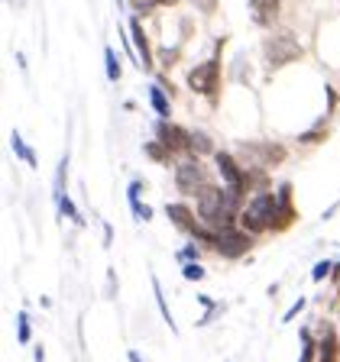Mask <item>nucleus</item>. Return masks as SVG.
Listing matches in <instances>:
<instances>
[{"label": "nucleus", "instance_id": "nucleus-1", "mask_svg": "<svg viewBox=\"0 0 340 362\" xmlns=\"http://www.w3.org/2000/svg\"><path fill=\"white\" fill-rule=\"evenodd\" d=\"M276 211H279V194H272V191L253 194L246 201V207L240 211V230H246V233H266L276 223Z\"/></svg>", "mask_w": 340, "mask_h": 362}, {"label": "nucleus", "instance_id": "nucleus-2", "mask_svg": "<svg viewBox=\"0 0 340 362\" xmlns=\"http://www.w3.org/2000/svg\"><path fill=\"white\" fill-rule=\"evenodd\" d=\"M211 185H214L211 175H208V168H204L198 158L178 162V168H175V188H178L185 197H201Z\"/></svg>", "mask_w": 340, "mask_h": 362}, {"label": "nucleus", "instance_id": "nucleus-3", "mask_svg": "<svg viewBox=\"0 0 340 362\" xmlns=\"http://www.w3.org/2000/svg\"><path fill=\"white\" fill-rule=\"evenodd\" d=\"M263 55L269 68H285L302 59V45H298V39L292 33H276V36H269L263 42Z\"/></svg>", "mask_w": 340, "mask_h": 362}, {"label": "nucleus", "instance_id": "nucleus-4", "mask_svg": "<svg viewBox=\"0 0 340 362\" xmlns=\"http://www.w3.org/2000/svg\"><path fill=\"white\" fill-rule=\"evenodd\" d=\"M188 88L195 90V94H204V98L217 100V94H220V52L191 68L188 71Z\"/></svg>", "mask_w": 340, "mask_h": 362}, {"label": "nucleus", "instance_id": "nucleus-5", "mask_svg": "<svg viewBox=\"0 0 340 362\" xmlns=\"http://www.w3.org/2000/svg\"><path fill=\"white\" fill-rule=\"evenodd\" d=\"M159 143L169 149V156H181V152H191V129H181L175 123H159Z\"/></svg>", "mask_w": 340, "mask_h": 362}, {"label": "nucleus", "instance_id": "nucleus-6", "mask_svg": "<svg viewBox=\"0 0 340 362\" xmlns=\"http://www.w3.org/2000/svg\"><path fill=\"white\" fill-rule=\"evenodd\" d=\"M279 211H276V223H272V230L276 233H282V230H288V226L298 220V211H295L292 204V185H279Z\"/></svg>", "mask_w": 340, "mask_h": 362}, {"label": "nucleus", "instance_id": "nucleus-7", "mask_svg": "<svg viewBox=\"0 0 340 362\" xmlns=\"http://www.w3.org/2000/svg\"><path fill=\"white\" fill-rule=\"evenodd\" d=\"M130 39H133V49H136V62H140L146 71H152V49H149V39H146V30H143V23H140V16L130 20Z\"/></svg>", "mask_w": 340, "mask_h": 362}, {"label": "nucleus", "instance_id": "nucleus-8", "mask_svg": "<svg viewBox=\"0 0 340 362\" xmlns=\"http://www.w3.org/2000/svg\"><path fill=\"white\" fill-rule=\"evenodd\" d=\"M166 214H169V220H172V226H178V230H185V233H195L198 226H201V220H198V214L191 211L188 204H181V201L169 204V207H166Z\"/></svg>", "mask_w": 340, "mask_h": 362}, {"label": "nucleus", "instance_id": "nucleus-9", "mask_svg": "<svg viewBox=\"0 0 340 362\" xmlns=\"http://www.w3.org/2000/svg\"><path fill=\"white\" fill-rule=\"evenodd\" d=\"M249 13L256 26H272L279 20V0H249Z\"/></svg>", "mask_w": 340, "mask_h": 362}, {"label": "nucleus", "instance_id": "nucleus-10", "mask_svg": "<svg viewBox=\"0 0 340 362\" xmlns=\"http://www.w3.org/2000/svg\"><path fill=\"white\" fill-rule=\"evenodd\" d=\"M340 343H337V330L331 324L321 327V339H317V359L321 362H337Z\"/></svg>", "mask_w": 340, "mask_h": 362}, {"label": "nucleus", "instance_id": "nucleus-11", "mask_svg": "<svg viewBox=\"0 0 340 362\" xmlns=\"http://www.w3.org/2000/svg\"><path fill=\"white\" fill-rule=\"evenodd\" d=\"M246 156H249V162H263V168H269V165H279L282 158H285V149H282L279 143L276 146H246Z\"/></svg>", "mask_w": 340, "mask_h": 362}, {"label": "nucleus", "instance_id": "nucleus-12", "mask_svg": "<svg viewBox=\"0 0 340 362\" xmlns=\"http://www.w3.org/2000/svg\"><path fill=\"white\" fill-rule=\"evenodd\" d=\"M149 104H152V110H156L162 120H169V113H172V100H169V90H162L159 84H152V88H149Z\"/></svg>", "mask_w": 340, "mask_h": 362}, {"label": "nucleus", "instance_id": "nucleus-13", "mask_svg": "<svg viewBox=\"0 0 340 362\" xmlns=\"http://www.w3.org/2000/svg\"><path fill=\"white\" fill-rule=\"evenodd\" d=\"M298 339H302V359L298 362H317V343H314V337H311V330H302Z\"/></svg>", "mask_w": 340, "mask_h": 362}, {"label": "nucleus", "instance_id": "nucleus-14", "mask_svg": "<svg viewBox=\"0 0 340 362\" xmlns=\"http://www.w3.org/2000/svg\"><path fill=\"white\" fill-rule=\"evenodd\" d=\"M214 152V143L208 139V133H191V156H211Z\"/></svg>", "mask_w": 340, "mask_h": 362}, {"label": "nucleus", "instance_id": "nucleus-15", "mask_svg": "<svg viewBox=\"0 0 340 362\" xmlns=\"http://www.w3.org/2000/svg\"><path fill=\"white\" fill-rule=\"evenodd\" d=\"M152 291H156V304H159V310H162V320H166V324L172 327V333H175L172 310H169V304H166V294H162V285H159V279H152Z\"/></svg>", "mask_w": 340, "mask_h": 362}, {"label": "nucleus", "instance_id": "nucleus-16", "mask_svg": "<svg viewBox=\"0 0 340 362\" xmlns=\"http://www.w3.org/2000/svg\"><path fill=\"white\" fill-rule=\"evenodd\" d=\"M13 152L23 158V162H26V165H33V168L39 165V162H36V156H33V152H30V146L23 143V136H20V133H13Z\"/></svg>", "mask_w": 340, "mask_h": 362}, {"label": "nucleus", "instance_id": "nucleus-17", "mask_svg": "<svg viewBox=\"0 0 340 362\" xmlns=\"http://www.w3.org/2000/svg\"><path fill=\"white\" fill-rule=\"evenodd\" d=\"M143 149H146V156H149V158H156V162H169V158H172V156H169V149H166V146H162V143H159V139H152V143H146Z\"/></svg>", "mask_w": 340, "mask_h": 362}, {"label": "nucleus", "instance_id": "nucleus-18", "mask_svg": "<svg viewBox=\"0 0 340 362\" xmlns=\"http://www.w3.org/2000/svg\"><path fill=\"white\" fill-rule=\"evenodd\" d=\"M30 317H26V310H20V314H16V339H20V343H30Z\"/></svg>", "mask_w": 340, "mask_h": 362}, {"label": "nucleus", "instance_id": "nucleus-19", "mask_svg": "<svg viewBox=\"0 0 340 362\" xmlns=\"http://www.w3.org/2000/svg\"><path fill=\"white\" fill-rule=\"evenodd\" d=\"M55 201H59L62 217H72L75 223H81V217H78V211H75V204H72V197H68V194H55Z\"/></svg>", "mask_w": 340, "mask_h": 362}, {"label": "nucleus", "instance_id": "nucleus-20", "mask_svg": "<svg viewBox=\"0 0 340 362\" xmlns=\"http://www.w3.org/2000/svg\"><path fill=\"white\" fill-rule=\"evenodd\" d=\"M334 269H337V265H334L331 259H321V262L314 265V272H311V279H314V281H324V279H331V275H334Z\"/></svg>", "mask_w": 340, "mask_h": 362}, {"label": "nucleus", "instance_id": "nucleus-21", "mask_svg": "<svg viewBox=\"0 0 340 362\" xmlns=\"http://www.w3.org/2000/svg\"><path fill=\"white\" fill-rule=\"evenodd\" d=\"M104 62H107V78H110V81H120V75H123V71H120V62H117V55H113L110 49L104 52Z\"/></svg>", "mask_w": 340, "mask_h": 362}, {"label": "nucleus", "instance_id": "nucleus-22", "mask_svg": "<svg viewBox=\"0 0 340 362\" xmlns=\"http://www.w3.org/2000/svg\"><path fill=\"white\" fill-rule=\"evenodd\" d=\"M198 256H201V243H188V246L178 252L181 262H198Z\"/></svg>", "mask_w": 340, "mask_h": 362}, {"label": "nucleus", "instance_id": "nucleus-23", "mask_svg": "<svg viewBox=\"0 0 340 362\" xmlns=\"http://www.w3.org/2000/svg\"><path fill=\"white\" fill-rule=\"evenodd\" d=\"M181 275H185V279L188 281H201L204 279V269L198 262H185V269H181Z\"/></svg>", "mask_w": 340, "mask_h": 362}, {"label": "nucleus", "instance_id": "nucleus-24", "mask_svg": "<svg viewBox=\"0 0 340 362\" xmlns=\"http://www.w3.org/2000/svg\"><path fill=\"white\" fill-rule=\"evenodd\" d=\"M140 10H156V7H169V4H175V0H133Z\"/></svg>", "mask_w": 340, "mask_h": 362}, {"label": "nucleus", "instance_id": "nucleus-25", "mask_svg": "<svg viewBox=\"0 0 340 362\" xmlns=\"http://www.w3.org/2000/svg\"><path fill=\"white\" fill-rule=\"evenodd\" d=\"M302 310H305V298H298V301H295V304H292V308H288V314H285V317H282V320H285V324H288V320H295V317L302 314Z\"/></svg>", "mask_w": 340, "mask_h": 362}, {"label": "nucleus", "instance_id": "nucleus-26", "mask_svg": "<svg viewBox=\"0 0 340 362\" xmlns=\"http://www.w3.org/2000/svg\"><path fill=\"white\" fill-rule=\"evenodd\" d=\"M191 4H195L201 13H214V10H217V0H191Z\"/></svg>", "mask_w": 340, "mask_h": 362}, {"label": "nucleus", "instance_id": "nucleus-27", "mask_svg": "<svg viewBox=\"0 0 340 362\" xmlns=\"http://www.w3.org/2000/svg\"><path fill=\"white\" fill-rule=\"evenodd\" d=\"M178 49H162V62H166V65H175V62H178Z\"/></svg>", "mask_w": 340, "mask_h": 362}, {"label": "nucleus", "instance_id": "nucleus-28", "mask_svg": "<svg viewBox=\"0 0 340 362\" xmlns=\"http://www.w3.org/2000/svg\"><path fill=\"white\" fill-rule=\"evenodd\" d=\"M36 362H45V353H42V346H36Z\"/></svg>", "mask_w": 340, "mask_h": 362}, {"label": "nucleus", "instance_id": "nucleus-29", "mask_svg": "<svg viewBox=\"0 0 340 362\" xmlns=\"http://www.w3.org/2000/svg\"><path fill=\"white\" fill-rule=\"evenodd\" d=\"M130 362H140V356H136V353H130Z\"/></svg>", "mask_w": 340, "mask_h": 362}, {"label": "nucleus", "instance_id": "nucleus-30", "mask_svg": "<svg viewBox=\"0 0 340 362\" xmlns=\"http://www.w3.org/2000/svg\"><path fill=\"white\" fill-rule=\"evenodd\" d=\"M317 362H321V359H317Z\"/></svg>", "mask_w": 340, "mask_h": 362}]
</instances>
